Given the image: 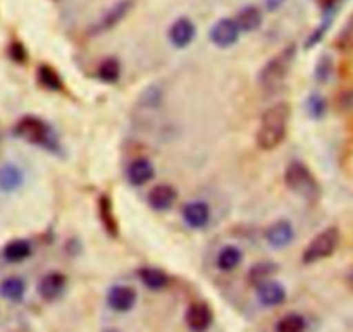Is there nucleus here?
Returning a JSON list of instances; mask_svg holds the SVG:
<instances>
[{
    "mask_svg": "<svg viewBox=\"0 0 353 332\" xmlns=\"http://www.w3.org/2000/svg\"><path fill=\"white\" fill-rule=\"evenodd\" d=\"M97 76L103 83H117L121 78V62L116 57H107L100 62Z\"/></svg>",
    "mask_w": 353,
    "mask_h": 332,
    "instance_id": "obj_27",
    "label": "nucleus"
},
{
    "mask_svg": "<svg viewBox=\"0 0 353 332\" xmlns=\"http://www.w3.org/2000/svg\"><path fill=\"white\" fill-rule=\"evenodd\" d=\"M295 57L296 45L292 43L283 48L281 52H278L274 57L269 59L264 64V68L261 69V74H259V83H261L262 90H265V92H276L279 86H283L285 79L288 78L290 71H292Z\"/></svg>",
    "mask_w": 353,
    "mask_h": 332,
    "instance_id": "obj_2",
    "label": "nucleus"
},
{
    "mask_svg": "<svg viewBox=\"0 0 353 332\" xmlns=\"http://www.w3.org/2000/svg\"><path fill=\"white\" fill-rule=\"evenodd\" d=\"M68 286V278L62 272H48L38 282V295L45 302H55L61 298Z\"/></svg>",
    "mask_w": 353,
    "mask_h": 332,
    "instance_id": "obj_11",
    "label": "nucleus"
},
{
    "mask_svg": "<svg viewBox=\"0 0 353 332\" xmlns=\"http://www.w3.org/2000/svg\"><path fill=\"white\" fill-rule=\"evenodd\" d=\"M181 216L186 226L196 231L205 229L210 224V219H212L210 207L202 200H193V202L185 203L181 209Z\"/></svg>",
    "mask_w": 353,
    "mask_h": 332,
    "instance_id": "obj_8",
    "label": "nucleus"
},
{
    "mask_svg": "<svg viewBox=\"0 0 353 332\" xmlns=\"http://www.w3.org/2000/svg\"><path fill=\"white\" fill-rule=\"evenodd\" d=\"M137 300L138 295L131 286H112V288L107 291L105 296V302L109 305V309H112L114 312H119V313H126L130 310L134 309L137 305Z\"/></svg>",
    "mask_w": 353,
    "mask_h": 332,
    "instance_id": "obj_10",
    "label": "nucleus"
},
{
    "mask_svg": "<svg viewBox=\"0 0 353 332\" xmlns=\"http://www.w3.org/2000/svg\"><path fill=\"white\" fill-rule=\"evenodd\" d=\"M133 7L134 0H117L116 3H112V6L102 14V17L93 24L92 30H90V34H102L110 31L112 28H116L117 24L133 10Z\"/></svg>",
    "mask_w": 353,
    "mask_h": 332,
    "instance_id": "obj_6",
    "label": "nucleus"
},
{
    "mask_svg": "<svg viewBox=\"0 0 353 332\" xmlns=\"http://www.w3.org/2000/svg\"><path fill=\"white\" fill-rule=\"evenodd\" d=\"M102 332H119L117 329H103Z\"/></svg>",
    "mask_w": 353,
    "mask_h": 332,
    "instance_id": "obj_37",
    "label": "nucleus"
},
{
    "mask_svg": "<svg viewBox=\"0 0 353 332\" xmlns=\"http://www.w3.org/2000/svg\"><path fill=\"white\" fill-rule=\"evenodd\" d=\"M285 185L290 191L310 203L317 202L321 196L319 181L312 174V171L300 160H293L286 165Z\"/></svg>",
    "mask_w": 353,
    "mask_h": 332,
    "instance_id": "obj_3",
    "label": "nucleus"
},
{
    "mask_svg": "<svg viewBox=\"0 0 353 332\" xmlns=\"http://www.w3.org/2000/svg\"><path fill=\"white\" fill-rule=\"evenodd\" d=\"M326 100L324 96H321L319 93H312V95L307 98V112L312 119H321L326 114Z\"/></svg>",
    "mask_w": 353,
    "mask_h": 332,
    "instance_id": "obj_31",
    "label": "nucleus"
},
{
    "mask_svg": "<svg viewBox=\"0 0 353 332\" xmlns=\"http://www.w3.org/2000/svg\"><path fill=\"white\" fill-rule=\"evenodd\" d=\"M307 320L302 313L290 312L278 320L276 332H305Z\"/></svg>",
    "mask_w": 353,
    "mask_h": 332,
    "instance_id": "obj_26",
    "label": "nucleus"
},
{
    "mask_svg": "<svg viewBox=\"0 0 353 332\" xmlns=\"http://www.w3.org/2000/svg\"><path fill=\"white\" fill-rule=\"evenodd\" d=\"M257 298L261 302V305L272 309V307H279L285 303L286 300V289L281 282L278 281H268L262 282L261 286H257Z\"/></svg>",
    "mask_w": 353,
    "mask_h": 332,
    "instance_id": "obj_14",
    "label": "nucleus"
},
{
    "mask_svg": "<svg viewBox=\"0 0 353 332\" xmlns=\"http://www.w3.org/2000/svg\"><path fill=\"white\" fill-rule=\"evenodd\" d=\"M333 19H334V14H323V21H321V24L312 31V33H310V37L307 38L305 48H312L314 45H317L321 40H323L324 34L327 33V30H330L331 24H333Z\"/></svg>",
    "mask_w": 353,
    "mask_h": 332,
    "instance_id": "obj_28",
    "label": "nucleus"
},
{
    "mask_svg": "<svg viewBox=\"0 0 353 332\" xmlns=\"http://www.w3.org/2000/svg\"><path fill=\"white\" fill-rule=\"evenodd\" d=\"M279 272V265L274 262H259V264L252 265L250 271H248L247 279L248 284H252L254 288L261 286L262 282L271 281L272 276H276Z\"/></svg>",
    "mask_w": 353,
    "mask_h": 332,
    "instance_id": "obj_21",
    "label": "nucleus"
},
{
    "mask_svg": "<svg viewBox=\"0 0 353 332\" xmlns=\"http://www.w3.org/2000/svg\"><path fill=\"white\" fill-rule=\"evenodd\" d=\"M290 117H292V105L286 102L274 103L265 110L257 134H255V141L261 150L271 152L285 141Z\"/></svg>",
    "mask_w": 353,
    "mask_h": 332,
    "instance_id": "obj_1",
    "label": "nucleus"
},
{
    "mask_svg": "<svg viewBox=\"0 0 353 332\" xmlns=\"http://www.w3.org/2000/svg\"><path fill=\"white\" fill-rule=\"evenodd\" d=\"M340 105L341 109L347 110V112H353V90L352 92H345L340 96Z\"/></svg>",
    "mask_w": 353,
    "mask_h": 332,
    "instance_id": "obj_34",
    "label": "nucleus"
},
{
    "mask_svg": "<svg viewBox=\"0 0 353 332\" xmlns=\"http://www.w3.org/2000/svg\"><path fill=\"white\" fill-rule=\"evenodd\" d=\"M9 57L10 61L17 62V64H24L28 61V52L21 41H12L9 45Z\"/></svg>",
    "mask_w": 353,
    "mask_h": 332,
    "instance_id": "obj_33",
    "label": "nucleus"
},
{
    "mask_svg": "<svg viewBox=\"0 0 353 332\" xmlns=\"http://www.w3.org/2000/svg\"><path fill=\"white\" fill-rule=\"evenodd\" d=\"M24 174L17 165L6 164L0 167V189L6 193L16 191L23 186Z\"/></svg>",
    "mask_w": 353,
    "mask_h": 332,
    "instance_id": "obj_22",
    "label": "nucleus"
},
{
    "mask_svg": "<svg viewBox=\"0 0 353 332\" xmlns=\"http://www.w3.org/2000/svg\"><path fill=\"white\" fill-rule=\"evenodd\" d=\"M333 59L330 55H321V59L316 64V69H314V78L317 79V83L330 81L331 74H333Z\"/></svg>",
    "mask_w": 353,
    "mask_h": 332,
    "instance_id": "obj_30",
    "label": "nucleus"
},
{
    "mask_svg": "<svg viewBox=\"0 0 353 332\" xmlns=\"http://www.w3.org/2000/svg\"><path fill=\"white\" fill-rule=\"evenodd\" d=\"M240 26H238L236 19L231 17H223V19L216 21L214 26L210 28L209 38L216 47L219 48H230L240 40Z\"/></svg>",
    "mask_w": 353,
    "mask_h": 332,
    "instance_id": "obj_7",
    "label": "nucleus"
},
{
    "mask_svg": "<svg viewBox=\"0 0 353 332\" xmlns=\"http://www.w3.org/2000/svg\"><path fill=\"white\" fill-rule=\"evenodd\" d=\"M347 284H348V288L353 289V271L347 276Z\"/></svg>",
    "mask_w": 353,
    "mask_h": 332,
    "instance_id": "obj_36",
    "label": "nucleus"
},
{
    "mask_svg": "<svg viewBox=\"0 0 353 332\" xmlns=\"http://www.w3.org/2000/svg\"><path fill=\"white\" fill-rule=\"evenodd\" d=\"M26 295V282L17 276H10L0 282V296L7 302L19 303Z\"/></svg>",
    "mask_w": 353,
    "mask_h": 332,
    "instance_id": "obj_20",
    "label": "nucleus"
},
{
    "mask_svg": "<svg viewBox=\"0 0 353 332\" xmlns=\"http://www.w3.org/2000/svg\"><path fill=\"white\" fill-rule=\"evenodd\" d=\"M138 278H140L141 284L150 291H162L169 284V276L157 267H141L138 271Z\"/></svg>",
    "mask_w": 353,
    "mask_h": 332,
    "instance_id": "obj_18",
    "label": "nucleus"
},
{
    "mask_svg": "<svg viewBox=\"0 0 353 332\" xmlns=\"http://www.w3.org/2000/svg\"><path fill=\"white\" fill-rule=\"evenodd\" d=\"M38 81H40V85L43 88L50 90V92H61L62 86H64L59 72L47 64H41L38 68Z\"/></svg>",
    "mask_w": 353,
    "mask_h": 332,
    "instance_id": "obj_25",
    "label": "nucleus"
},
{
    "mask_svg": "<svg viewBox=\"0 0 353 332\" xmlns=\"http://www.w3.org/2000/svg\"><path fill=\"white\" fill-rule=\"evenodd\" d=\"M126 176L131 186L147 185V183L152 181L155 176L154 164H152L148 158H143V157L137 158V160H133L130 165H128Z\"/></svg>",
    "mask_w": 353,
    "mask_h": 332,
    "instance_id": "obj_15",
    "label": "nucleus"
},
{
    "mask_svg": "<svg viewBox=\"0 0 353 332\" xmlns=\"http://www.w3.org/2000/svg\"><path fill=\"white\" fill-rule=\"evenodd\" d=\"M99 219L102 222L103 229L109 236L117 238L119 234V226H117V219L114 216V207H112V200H110L109 195H100L99 196Z\"/></svg>",
    "mask_w": 353,
    "mask_h": 332,
    "instance_id": "obj_17",
    "label": "nucleus"
},
{
    "mask_svg": "<svg viewBox=\"0 0 353 332\" xmlns=\"http://www.w3.org/2000/svg\"><path fill=\"white\" fill-rule=\"evenodd\" d=\"M264 3H265V9L272 12V10H278L279 7L285 3V0H264Z\"/></svg>",
    "mask_w": 353,
    "mask_h": 332,
    "instance_id": "obj_35",
    "label": "nucleus"
},
{
    "mask_svg": "<svg viewBox=\"0 0 353 332\" xmlns=\"http://www.w3.org/2000/svg\"><path fill=\"white\" fill-rule=\"evenodd\" d=\"M240 26L241 33H254L259 28L262 26V10L257 6H247L238 12V16L234 17Z\"/></svg>",
    "mask_w": 353,
    "mask_h": 332,
    "instance_id": "obj_19",
    "label": "nucleus"
},
{
    "mask_svg": "<svg viewBox=\"0 0 353 332\" xmlns=\"http://www.w3.org/2000/svg\"><path fill=\"white\" fill-rule=\"evenodd\" d=\"M336 47L340 50H350L353 48V16L348 19V23L345 24L343 30L340 31L336 38Z\"/></svg>",
    "mask_w": 353,
    "mask_h": 332,
    "instance_id": "obj_32",
    "label": "nucleus"
},
{
    "mask_svg": "<svg viewBox=\"0 0 353 332\" xmlns=\"http://www.w3.org/2000/svg\"><path fill=\"white\" fill-rule=\"evenodd\" d=\"M241 260H243V253L238 247H233V245H228L223 250L219 251L216 258L217 269L223 272H233L234 269L240 267Z\"/></svg>",
    "mask_w": 353,
    "mask_h": 332,
    "instance_id": "obj_23",
    "label": "nucleus"
},
{
    "mask_svg": "<svg viewBox=\"0 0 353 332\" xmlns=\"http://www.w3.org/2000/svg\"><path fill=\"white\" fill-rule=\"evenodd\" d=\"M264 236L269 247L276 248V250H281V248H286L288 245L293 243V240H295V229H293L290 220H278V222L271 224L265 229Z\"/></svg>",
    "mask_w": 353,
    "mask_h": 332,
    "instance_id": "obj_13",
    "label": "nucleus"
},
{
    "mask_svg": "<svg viewBox=\"0 0 353 332\" xmlns=\"http://www.w3.org/2000/svg\"><path fill=\"white\" fill-rule=\"evenodd\" d=\"M162 98H164V93H162L161 86L152 85L143 90V93L140 95V103L147 109H155V107L161 105Z\"/></svg>",
    "mask_w": 353,
    "mask_h": 332,
    "instance_id": "obj_29",
    "label": "nucleus"
},
{
    "mask_svg": "<svg viewBox=\"0 0 353 332\" xmlns=\"http://www.w3.org/2000/svg\"><path fill=\"white\" fill-rule=\"evenodd\" d=\"M3 258L9 264H19L31 255V245L26 240H12L3 247Z\"/></svg>",
    "mask_w": 353,
    "mask_h": 332,
    "instance_id": "obj_24",
    "label": "nucleus"
},
{
    "mask_svg": "<svg viewBox=\"0 0 353 332\" xmlns=\"http://www.w3.org/2000/svg\"><path fill=\"white\" fill-rule=\"evenodd\" d=\"M185 322L192 332H205L214 322V312L207 303L196 302L186 309Z\"/></svg>",
    "mask_w": 353,
    "mask_h": 332,
    "instance_id": "obj_9",
    "label": "nucleus"
},
{
    "mask_svg": "<svg viewBox=\"0 0 353 332\" xmlns=\"http://www.w3.org/2000/svg\"><path fill=\"white\" fill-rule=\"evenodd\" d=\"M14 134L26 141V143L38 145V147L48 148L52 152L55 150V145H57L50 126L43 119L34 116H24L23 119L17 121L16 127H14Z\"/></svg>",
    "mask_w": 353,
    "mask_h": 332,
    "instance_id": "obj_4",
    "label": "nucleus"
},
{
    "mask_svg": "<svg viewBox=\"0 0 353 332\" xmlns=\"http://www.w3.org/2000/svg\"><path fill=\"white\" fill-rule=\"evenodd\" d=\"M340 231L338 227H327V229L321 231L309 245L303 250L302 262L305 265H312L316 262L324 260V258H330L334 251L338 250V245H340Z\"/></svg>",
    "mask_w": 353,
    "mask_h": 332,
    "instance_id": "obj_5",
    "label": "nucleus"
},
{
    "mask_svg": "<svg viewBox=\"0 0 353 332\" xmlns=\"http://www.w3.org/2000/svg\"><path fill=\"white\" fill-rule=\"evenodd\" d=\"M169 41L176 48H186L196 37V26L190 17H178L168 31Z\"/></svg>",
    "mask_w": 353,
    "mask_h": 332,
    "instance_id": "obj_12",
    "label": "nucleus"
},
{
    "mask_svg": "<svg viewBox=\"0 0 353 332\" xmlns=\"http://www.w3.org/2000/svg\"><path fill=\"white\" fill-rule=\"evenodd\" d=\"M176 196H178V193L171 185H157L148 193V205L155 212H164V210H169L174 205Z\"/></svg>",
    "mask_w": 353,
    "mask_h": 332,
    "instance_id": "obj_16",
    "label": "nucleus"
}]
</instances>
